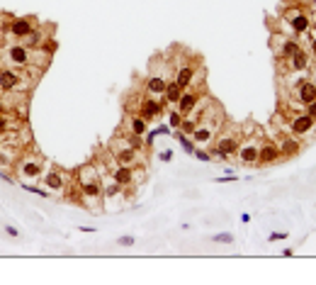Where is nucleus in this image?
<instances>
[{"label":"nucleus","instance_id":"nucleus-10","mask_svg":"<svg viewBox=\"0 0 316 285\" xmlns=\"http://www.w3.org/2000/svg\"><path fill=\"white\" fill-rule=\"evenodd\" d=\"M20 83H22V76L17 71H12V69H2L0 71V90L2 93H15L20 88Z\"/></svg>","mask_w":316,"mask_h":285},{"label":"nucleus","instance_id":"nucleus-2","mask_svg":"<svg viewBox=\"0 0 316 285\" xmlns=\"http://www.w3.org/2000/svg\"><path fill=\"white\" fill-rule=\"evenodd\" d=\"M221 125H224V115H221V107L219 105H207L204 107V112L199 115V120H197V125H194V132H192V137H194V142L202 144V146H207V144L214 142V137L221 132Z\"/></svg>","mask_w":316,"mask_h":285},{"label":"nucleus","instance_id":"nucleus-24","mask_svg":"<svg viewBox=\"0 0 316 285\" xmlns=\"http://www.w3.org/2000/svg\"><path fill=\"white\" fill-rule=\"evenodd\" d=\"M214 241H217V244H234V234H229V232L214 234Z\"/></svg>","mask_w":316,"mask_h":285},{"label":"nucleus","instance_id":"nucleus-23","mask_svg":"<svg viewBox=\"0 0 316 285\" xmlns=\"http://www.w3.org/2000/svg\"><path fill=\"white\" fill-rule=\"evenodd\" d=\"M7 134H10V120H7L5 112H0V139L7 137Z\"/></svg>","mask_w":316,"mask_h":285},{"label":"nucleus","instance_id":"nucleus-9","mask_svg":"<svg viewBox=\"0 0 316 285\" xmlns=\"http://www.w3.org/2000/svg\"><path fill=\"white\" fill-rule=\"evenodd\" d=\"M37 29H34V25L27 20V17H20V20H12V25H10V37H15V39H20V42H24V39H29L32 34H34Z\"/></svg>","mask_w":316,"mask_h":285},{"label":"nucleus","instance_id":"nucleus-22","mask_svg":"<svg viewBox=\"0 0 316 285\" xmlns=\"http://www.w3.org/2000/svg\"><path fill=\"white\" fill-rule=\"evenodd\" d=\"M292 66H294V69H304V66H307V54H304V52H297V54L292 56Z\"/></svg>","mask_w":316,"mask_h":285},{"label":"nucleus","instance_id":"nucleus-13","mask_svg":"<svg viewBox=\"0 0 316 285\" xmlns=\"http://www.w3.org/2000/svg\"><path fill=\"white\" fill-rule=\"evenodd\" d=\"M197 100H199V93H194V90L183 93V95H180V100H178V110H180V115H190V112H192V107L197 105Z\"/></svg>","mask_w":316,"mask_h":285},{"label":"nucleus","instance_id":"nucleus-32","mask_svg":"<svg viewBox=\"0 0 316 285\" xmlns=\"http://www.w3.org/2000/svg\"><path fill=\"white\" fill-rule=\"evenodd\" d=\"M0 181H5V183H15V178H12V176H7L5 171H0Z\"/></svg>","mask_w":316,"mask_h":285},{"label":"nucleus","instance_id":"nucleus-6","mask_svg":"<svg viewBox=\"0 0 316 285\" xmlns=\"http://www.w3.org/2000/svg\"><path fill=\"white\" fill-rule=\"evenodd\" d=\"M42 181H44V185L49 188V190H56V193H63L66 190V176H63L61 168H56V166H49V171L47 173H42Z\"/></svg>","mask_w":316,"mask_h":285},{"label":"nucleus","instance_id":"nucleus-29","mask_svg":"<svg viewBox=\"0 0 316 285\" xmlns=\"http://www.w3.org/2000/svg\"><path fill=\"white\" fill-rule=\"evenodd\" d=\"M180 122H183V115H180V112H173V115H170V125H173V127H180Z\"/></svg>","mask_w":316,"mask_h":285},{"label":"nucleus","instance_id":"nucleus-15","mask_svg":"<svg viewBox=\"0 0 316 285\" xmlns=\"http://www.w3.org/2000/svg\"><path fill=\"white\" fill-rule=\"evenodd\" d=\"M277 158H280V146H277V144L267 142L260 146V161H263V163H272V161H277Z\"/></svg>","mask_w":316,"mask_h":285},{"label":"nucleus","instance_id":"nucleus-19","mask_svg":"<svg viewBox=\"0 0 316 285\" xmlns=\"http://www.w3.org/2000/svg\"><path fill=\"white\" fill-rule=\"evenodd\" d=\"M180 95H183V88H180L178 83H168V85H166V93H163L166 103H178Z\"/></svg>","mask_w":316,"mask_h":285},{"label":"nucleus","instance_id":"nucleus-12","mask_svg":"<svg viewBox=\"0 0 316 285\" xmlns=\"http://www.w3.org/2000/svg\"><path fill=\"white\" fill-rule=\"evenodd\" d=\"M290 130H292L294 134H307V132L314 130V117H312V115H299V117L292 120Z\"/></svg>","mask_w":316,"mask_h":285},{"label":"nucleus","instance_id":"nucleus-1","mask_svg":"<svg viewBox=\"0 0 316 285\" xmlns=\"http://www.w3.org/2000/svg\"><path fill=\"white\" fill-rule=\"evenodd\" d=\"M78 188L80 195L85 200V205L90 207V212H100V198H102V173L95 166H83L78 168Z\"/></svg>","mask_w":316,"mask_h":285},{"label":"nucleus","instance_id":"nucleus-5","mask_svg":"<svg viewBox=\"0 0 316 285\" xmlns=\"http://www.w3.org/2000/svg\"><path fill=\"white\" fill-rule=\"evenodd\" d=\"M5 61L12 64V66L24 69V66L32 64V52H29V47H24V44H12V47L5 49Z\"/></svg>","mask_w":316,"mask_h":285},{"label":"nucleus","instance_id":"nucleus-8","mask_svg":"<svg viewBox=\"0 0 316 285\" xmlns=\"http://www.w3.org/2000/svg\"><path fill=\"white\" fill-rule=\"evenodd\" d=\"M112 181H117V183L124 188V185L141 183V181H144V173H139V176H136L131 166H117V168H112Z\"/></svg>","mask_w":316,"mask_h":285},{"label":"nucleus","instance_id":"nucleus-31","mask_svg":"<svg viewBox=\"0 0 316 285\" xmlns=\"http://www.w3.org/2000/svg\"><path fill=\"white\" fill-rule=\"evenodd\" d=\"M307 115H312V117H316V100H312V103L307 105Z\"/></svg>","mask_w":316,"mask_h":285},{"label":"nucleus","instance_id":"nucleus-20","mask_svg":"<svg viewBox=\"0 0 316 285\" xmlns=\"http://www.w3.org/2000/svg\"><path fill=\"white\" fill-rule=\"evenodd\" d=\"M192 76H194V69H192V66H183V69L178 71V78H175V83H178L180 88H188L190 83H192Z\"/></svg>","mask_w":316,"mask_h":285},{"label":"nucleus","instance_id":"nucleus-18","mask_svg":"<svg viewBox=\"0 0 316 285\" xmlns=\"http://www.w3.org/2000/svg\"><path fill=\"white\" fill-rule=\"evenodd\" d=\"M144 132H146V120L131 115V117H129V132H126V134H139V137H141Z\"/></svg>","mask_w":316,"mask_h":285},{"label":"nucleus","instance_id":"nucleus-11","mask_svg":"<svg viewBox=\"0 0 316 285\" xmlns=\"http://www.w3.org/2000/svg\"><path fill=\"white\" fill-rule=\"evenodd\" d=\"M163 112V105L156 100V98H146L144 103H141V117L144 120H153V117H158Z\"/></svg>","mask_w":316,"mask_h":285},{"label":"nucleus","instance_id":"nucleus-26","mask_svg":"<svg viewBox=\"0 0 316 285\" xmlns=\"http://www.w3.org/2000/svg\"><path fill=\"white\" fill-rule=\"evenodd\" d=\"M297 52H299V47H297V44H292V42H287V44H285V49H282V54H285V56H290V59H292Z\"/></svg>","mask_w":316,"mask_h":285},{"label":"nucleus","instance_id":"nucleus-21","mask_svg":"<svg viewBox=\"0 0 316 285\" xmlns=\"http://www.w3.org/2000/svg\"><path fill=\"white\" fill-rule=\"evenodd\" d=\"M299 151V144L294 142V139H287V142H282L280 146V154H285V156H294Z\"/></svg>","mask_w":316,"mask_h":285},{"label":"nucleus","instance_id":"nucleus-30","mask_svg":"<svg viewBox=\"0 0 316 285\" xmlns=\"http://www.w3.org/2000/svg\"><path fill=\"white\" fill-rule=\"evenodd\" d=\"M194 156H197L199 161H209V158H212V154H207V151H194Z\"/></svg>","mask_w":316,"mask_h":285},{"label":"nucleus","instance_id":"nucleus-34","mask_svg":"<svg viewBox=\"0 0 316 285\" xmlns=\"http://www.w3.org/2000/svg\"><path fill=\"white\" fill-rule=\"evenodd\" d=\"M78 229H80V232H85V234H90V232H97L95 227H78Z\"/></svg>","mask_w":316,"mask_h":285},{"label":"nucleus","instance_id":"nucleus-35","mask_svg":"<svg viewBox=\"0 0 316 285\" xmlns=\"http://www.w3.org/2000/svg\"><path fill=\"white\" fill-rule=\"evenodd\" d=\"M0 112H5V103H2V98H0Z\"/></svg>","mask_w":316,"mask_h":285},{"label":"nucleus","instance_id":"nucleus-27","mask_svg":"<svg viewBox=\"0 0 316 285\" xmlns=\"http://www.w3.org/2000/svg\"><path fill=\"white\" fill-rule=\"evenodd\" d=\"M2 229H5V234H7V236H12V239H17V236H20V229H17V227H12V224H5Z\"/></svg>","mask_w":316,"mask_h":285},{"label":"nucleus","instance_id":"nucleus-36","mask_svg":"<svg viewBox=\"0 0 316 285\" xmlns=\"http://www.w3.org/2000/svg\"><path fill=\"white\" fill-rule=\"evenodd\" d=\"M312 52H314V54H316V39H314V44H312Z\"/></svg>","mask_w":316,"mask_h":285},{"label":"nucleus","instance_id":"nucleus-16","mask_svg":"<svg viewBox=\"0 0 316 285\" xmlns=\"http://www.w3.org/2000/svg\"><path fill=\"white\" fill-rule=\"evenodd\" d=\"M297 98H299V103H304V105H309L312 100H316V85L314 83H302L299 88H297Z\"/></svg>","mask_w":316,"mask_h":285},{"label":"nucleus","instance_id":"nucleus-14","mask_svg":"<svg viewBox=\"0 0 316 285\" xmlns=\"http://www.w3.org/2000/svg\"><path fill=\"white\" fill-rule=\"evenodd\" d=\"M166 78L163 76H151L148 78V83H146V93L151 95V98H156V95H163L166 93Z\"/></svg>","mask_w":316,"mask_h":285},{"label":"nucleus","instance_id":"nucleus-3","mask_svg":"<svg viewBox=\"0 0 316 285\" xmlns=\"http://www.w3.org/2000/svg\"><path fill=\"white\" fill-rule=\"evenodd\" d=\"M42 168H44V156L37 154V151H24V154H20L17 161H15V173H17V178H20V183H22L24 188L39 183Z\"/></svg>","mask_w":316,"mask_h":285},{"label":"nucleus","instance_id":"nucleus-17","mask_svg":"<svg viewBox=\"0 0 316 285\" xmlns=\"http://www.w3.org/2000/svg\"><path fill=\"white\" fill-rule=\"evenodd\" d=\"M290 20H292V29L294 32H307V27H309V17L307 15H302V12H290Z\"/></svg>","mask_w":316,"mask_h":285},{"label":"nucleus","instance_id":"nucleus-25","mask_svg":"<svg viewBox=\"0 0 316 285\" xmlns=\"http://www.w3.org/2000/svg\"><path fill=\"white\" fill-rule=\"evenodd\" d=\"M178 139H180V144H183V149L188 151V154H194V146H192V142H190L188 137L183 134V132H178Z\"/></svg>","mask_w":316,"mask_h":285},{"label":"nucleus","instance_id":"nucleus-28","mask_svg":"<svg viewBox=\"0 0 316 285\" xmlns=\"http://www.w3.org/2000/svg\"><path fill=\"white\" fill-rule=\"evenodd\" d=\"M117 244H120V246H134V244H136V239H134V236H122Z\"/></svg>","mask_w":316,"mask_h":285},{"label":"nucleus","instance_id":"nucleus-7","mask_svg":"<svg viewBox=\"0 0 316 285\" xmlns=\"http://www.w3.org/2000/svg\"><path fill=\"white\" fill-rule=\"evenodd\" d=\"M236 154H239V161H241V163H246V166H253L255 161H260V144L255 142V139L239 144Z\"/></svg>","mask_w":316,"mask_h":285},{"label":"nucleus","instance_id":"nucleus-4","mask_svg":"<svg viewBox=\"0 0 316 285\" xmlns=\"http://www.w3.org/2000/svg\"><path fill=\"white\" fill-rule=\"evenodd\" d=\"M241 127H234V130H229V132H224L219 139H217V146H214V156H219V158H229L231 154H236V149H239V144H241V134L243 132H239Z\"/></svg>","mask_w":316,"mask_h":285},{"label":"nucleus","instance_id":"nucleus-33","mask_svg":"<svg viewBox=\"0 0 316 285\" xmlns=\"http://www.w3.org/2000/svg\"><path fill=\"white\" fill-rule=\"evenodd\" d=\"M170 156H173L170 151H161V161H170Z\"/></svg>","mask_w":316,"mask_h":285}]
</instances>
